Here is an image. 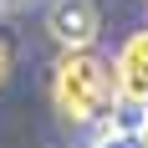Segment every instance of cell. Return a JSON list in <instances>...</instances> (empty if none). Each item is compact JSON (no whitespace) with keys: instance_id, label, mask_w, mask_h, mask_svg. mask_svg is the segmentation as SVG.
Returning <instances> with one entry per match:
<instances>
[{"instance_id":"cell-3","label":"cell","mask_w":148,"mask_h":148,"mask_svg":"<svg viewBox=\"0 0 148 148\" xmlns=\"http://www.w3.org/2000/svg\"><path fill=\"white\" fill-rule=\"evenodd\" d=\"M112 87H118L123 102L148 107V31H138V36L123 41L118 61H112Z\"/></svg>"},{"instance_id":"cell-1","label":"cell","mask_w":148,"mask_h":148,"mask_svg":"<svg viewBox=\"0 0 148 148\" xmlns=\"http://www.w3.org/2000/svg\"><path fill=\"white\" fill-rule=\"evenodd\" d=\"M107 92H112V66L102 56H92L87 46H77L56 61V77H51V97H56V112L72 123H87L102 112Z\"/></svg>"},{"instance_id":"cell-2","label":"cell","mask_w":148,"mask_h":148,"mask_svg":"<svg viewBox=\"0 0 148 148\" xmlns=\"http://www.w3.org/2000/svg\"><path fill=\"white\" fill-rule=\"evenodd\" d=\"M46 31H51L56 46L77 51V46H92V41H97L102 21H97V5H92V0H56V5L46 10Z\"/></svg>"},{"instance_id":"cell-4","label":"cell","mask_w":148,"mask_h":148,"mask_svg":"<svg viewBox=\"0 0 148 148\" xmlns=\"http://www.w3.org/2000/svg\"><path fill=\"white\" fill-rule=\"evenodd\" d=\"M10 66H15V46H10V36H0V87H5Z\"/></svg>"}]
</instances>
